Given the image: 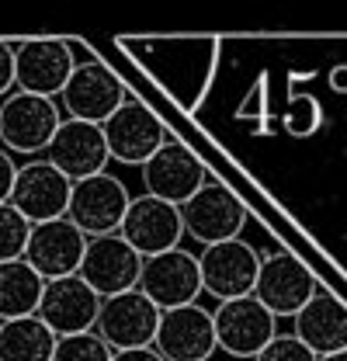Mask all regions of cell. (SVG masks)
I'll return each instance as SVG.
<instances>
[{"instance_id": "4fadbf2b", "label": "cell", "mask_w": 347, "mask_h": 361, "mask_svg": "<svg viewBox=\"0 0 347 361\" xmlns=\"http://www.w3.org/2000/svg\"><path fill=\"white\" fill-rule=\"evenodd\" d=\"M274 316L260 306L254 295L219 302L212 313V330H216V351H226L233 358H257L260 351L274 341Z\"/></svg>"}, {"instance_id": "8992f818", "label": "cell", "mask_w": 347, "mask_h": 361, "mask_svg": "<svg viewBox=\"0 0 347 361\" xmlns=\"http://www.w3.org/2000/svg\"><path fill=\"white\" fill-rule=\"evenodd\" d=\"M198 271H202V292L219 302L247 299L254 295L260 271V254L247 240H226L216 247H202L198 254Z\"/></svg>"}, {"instance_id": "2e32d148", "label": "cell", "mask_w": 347, "mask_h": 361, "mask_svg": "<svg viewBox=\"0 0 347 361\" xmlns=\"http://www.w3.org/2000/svg\"><path fill=\"white\" fill-rule=\"evenodd\" d=\"M84 250L87 236L63 216V219H52V223L32 226L21 261L35 274H42L45 281H56V278H70V274L80 271Z\"/></svg>"}, {"instance_id": "8fae6325", "label": "cell", "mask_w": 347, "mask_h": 361, "mask_svg": "<svg viewBox=\"0 0 347 361\" xmlns=\"http://www.w3.org/2000/svg\"><path fill=\"white\" fill-rule=\"evenodd\" d=\"M104 146H108V160L115 164H126V167H142L164 142H167V129L164 122L146 108L139 104L135 97H129L104 126Z\"/></svg>"}, {"instance_id": "f1b7e54d", "label": "cell", "mask_w": 347, "mask_h": 361, "mask_svg": "<svg viewBox=\"0 0 347 361\" xmlns=\"http://www.w3.org/2000/svg\"><path fill=\"white\" fill-rule=\"evenodd\" d=\"M330 84H334L337 90H347V66H341V70L330 73Z\"/></svg>"}, {"instance_id": "f546056e", "label": "cell", "mask_w": 347, "mask_h": 361, "mask_svg": "<svg viewBox=\"0 0 347 361\" xmlns=\"http://www.w3.org/2000/svg\"><path fill=\"white\" fill-rule=\"evenodd\" d=\"M319 361H347V351H337V355H327V358H319Z\"/></svg>"}, {"instance_id": "7c38bea8", "label": "cell", "mask_w": 347, "mask_h": 361, "mask_svg": "<svg viewBox=\"0 0 347 361\" xmlns=\"http://www.w3.org/2000/svg\"><path fill=\"white\" fill-rule=\"evenodd\" d=\"M316 292H319V288H316V278L305 271V264L299 257H292V254H285V250L260 257L254 299H257L274 319H281V316L292 319Z\"/></svg>"}, {"instance_id": "277c9868", "label": "cell", "mask_w": 347, "mask_h": 361, "mask_svg": "<svg viewBox=\"0 0 347 361\" xmlns=\"http://www.w3.org/2000/svg\"><path fill=\"white\" fill-rule=\"evenodd\" d=\"M132 195L126 180L115 178L111 171H101L94 178H84L73 184L70 191V205H66V219L84 233L87 240L97 236H111L118 233V226L126 219Z\"/></svg>"}, {"instance_id": "5b68a950", "label": "cell", "mask_w": 347, "mask_h": 361, "mask_svg": "<svg viewBox=\"0 0 347 361\" xmlns=\"http://www.w3.org/2000/svg\"><path fill=\"white\" fill-rule=\"evenodd\" d=\"M157 310H177L191 306L202 295V271H198V254L174 247L164 254L142 257L139 268V285H135Z\"/></svg>"}, {"instance_id": "7a4b0ae2", "label": "cell", "mask_w": 347, "mask_h": 361, "mask_svg": "<svg viewBox=\"0 0 347 361\" xmlns=\"http://www.w3.org/2000/svg\"><path fill=\"white\" fill-rule=\"evenodd\" d=\"M126 101H129L126 84H122L118 73H115L111 66H104L101 59L77 63V70L70 73L66 87L59 90V97H56L63 118L90 122V126H104Z\"/></svg>"}, {"instance_id": "ba28073f", "label": "cell", "mask_w": 347, "mask_h": 361, "mask_svg": "<svg viewBox=\"0 0 347 361\" xmlns=\"http://www.w3.org/2000/svg\"><path fill=\"white\" fill-rule=\"evenodd\" d=\"M160 310L139 292H122L111 299H101V310L94 319V334L115 351H135V348H153Z\"/></svg>"}, {"instance_id": "4316f807", "label": "cell", "mask_w": 347, "mask_h": 361, "mask_svg": "<svg viewBox=\"0 0 347 361\" xmlns=\"http://www.w3.org/2000/svg\"><path fill=\"white\" fill-rule=\"evenodd\" d=\"M14 174H18V160H14L7 149H0V205H7V198H11Z\"/></svg>"}, {"instance_id": "9c48e42d", "label": "cell", "mask_w": 347, "mask_h": 361, "mask_svg": "<svg viewBox=\"0 0 347 361\" xmlns=\"http://www.w3.org/2000/svg\"><path fill=\"white\" fill-rule=\"evenodd\" d=\"M77 52L63 39H32L14 45V90L39 94V97H59L70 73L77 70Z\"/></svg>"}, {"instance_id": "603a6c76", "label": "cell", "mask_w": 347, "mask_h": 361, "mask_svg": "<svg viewBox=\"0 0 347 361\" xmlns=\"http://www.w3.org/2000/svg\"><path fill=\"white\" fill-rule=\"evenodd\" d=\"M52 361H111V348L94 334H70V337H56Z\"/></svg>"}, {"instance_id": "484cf974", "label": "cell", "mask_w": 347, "mask_h": 361, "mask_svg": "<svg viewBox=\"0 0 347 361\" xmlns=\"http://www.w3.org/2000/svg\"><path fill=\"white\" fill-rule=\"evenodd\" d=\"M14 90V45L0 42V101Z\"/></svg>"}, {"instance_id": "3957f363", "label": "cell", "mask_w": 347, "mask_h": 361, "mask_svg": "<svg viewBox=\"0 0 347 361\" xmlns=\"http://www.w3.org/2000/svg\"><path fill=\"white\" fill-rule=\"evenodd\" d=\"M181 226H184V236L202 243V247L240 240V233L247 226V205L229 188H222L216 180H205L181 205Z\"/></svg>"}, {"instance_id": "30bf717a", "label": "cell", "mask_w": 347, "mask_h": 361, "mask_svg": "<svg viewBox=\"0 0 347 361\" xmlns=\"http://www.w3.org/2000/svg\"><path fill=\"white\" fill-rule=\"evenodd\" d=\"M139 171H142V188H146L142 195L160 198V202L177 205V209L209 180V171L195 157V149H188L177 139H167Z\"/></svg>"}, {"instance_id": "ac0fdd59", "label": "cell", "mask_w": 347, "mask_h": 361, "mask_svg": "<svg viewBox=\"0 0 347 361\" xmlns=\"http://www.w3.org/2000/svg\"><path fill=\"white\" fill-rule=\"evenodd\" d=\"M42 160H49L66 180H84L94 178L101 171H108V146H104V133L101 126H90V122H73V118H63L59 129L52 135L49 149H45Z\"/></svg>"}, {"instance_id": "cb8c5ba5", "label": "cell", "mask_w": 347, "mask_h": 361, "mask_svg": "<svg viewBox=\"0 0 347 361\" xmlns=\"http://www.w3.org/2000/svg\"><path fill=\"white\" fill-rule=\"evenodd\" d=\"M28 233H32V223H28V219H21L11 205H0V264L25 257Z\"/></svg>"}, {"instance_id": "d6986e66", "label": "cell", "mask_w": 347, "mask_h": 361, "mask_svg": "<svg viewBox=\"0 0 347 361\" xmlns=\"http://www.w3.org/2000/svg\"><path fill=\"white\" fill-rule=\"evenodd\" d=\"M97 310H101V295L90 285H84V278L70 274V278L45 281L35 316L42 319L56 337H70V334L94 330Z\"/></svg>"}, {"instance_id": "e0dca14e", "label": "cell", "mask_w": 347, "mask_h": 361, "mask_svg": "<svg viewBox=\"0 0 347 361\" xmlns=\"http://www.w3.org/2000/svg\"><path fill=\"white\" fill-rule=\"evenodd\" d=\"M139 268H142V257L118 233H111V236L87 240L77 278H84V285H90L101 299H111V295L132 292L139 285Z\"/></svg>"}, {"instance_id": "5bb4252c", "label": "cell", "mask_w": 347, "mask_h": 361, "mask_svg": "<svg viewBox=\"0 0 347 361\" xmlns=\"http://www.w3.org/2000/svg\"><path fill=\"white\" fill-rule=\"evenodd\" d=\"M153 351L164 361H209L216 351L212 313L198 302L177 306V310H160Z\"/></svg>"}, {"instance_id": "9a60e30c", "label": "cell", "mask_w": 347, "mask_h": 361, "mask_svg": "<svg viewBox=\"0 0 347 361\" xmlns=\"http://www.w3.org/2000/svg\"><path fill=\"white\" fill-rule=\"evenodd\" d=\"M118 236L139 257H153V254L174 250L184 240L181 209L160 202V198H150V195H132L126 219L118 226Z\"/></svg>"}, {"instance_id": "83f0119b", "label": "cell", "mask_w": 347, "mask_h": 361, "mask_svg": "<svg viewBox=\"0 0 347 361\" xmlns=\"http://www.w3.org/2000/svg\"><path fill=\"white\" fill-rule=\"evenodd\" d=\"M111 361H164L153 348H135V351H115Z\"/></svg>"}, {"instance_id": "6da1fadb", "label": "cell", "mask_w": 347, "mask_h": 361, "mask_svg": "<svg viewBox=\"0 0 347 361\" xmlns=\"http://www.w3.org/2000/svg\"><path fill=\"white\" fill-rule=\"evenodd\" d=\"M59 122H63V111L52 97L11 90L0 101V149H7L11 157L39 160L45 157Z\"/></svg>"}, {"instance_id": "7402d4cb", "label": "cell", "mask_w": 347, "mask_h": 361, "mask_svg": "<svg viewBox=\"0 0 347 361\" xmlns=\"http://www.w3.org/2000/svg\"><path fill=\"white\" fill-rule=\"evenodd\" d=\"M42 288H45V278L35 274L25 261L0 264V323L21 319V316H35Z\"/></svg>"}, {"instance_id": "ffe728a7", "label": "cell", "mask_w": 347, "mask_h": 361, "mask_svg": "<svg viewBox=\"0 0 347 361\" xmlns=\"http://www.w3.org/2000/svg\"><path fill=\"white\" fill-rule=\"evenodd\" d=\"M292 337L303 341L316 358L347 351V306L327 292H316L292 316Z\"/></svg>"}, {"instance_id": "44dd1931", "label": "cell", "mask_w": 347, "mask_h": 361, "mask_svg": "<svg viewBox=\"0 0 347 361\" xmlns=\"http://www.w3.org/2000/svg\"><path fill=\"white\" fill-rule=\"evenodd\" d=\"M56 334L39 316L0 323V361H52Z\"/></svg>"}, {"instance_id": "52a82bcc", "label": "cell", "mask_w": 347, "mask_h": 361, "mask_svg": "<svg viewBox=\"0 0 347 361\" xmlns=\"http://www.w3.org/2000/svg\"><path fill=\"white\" fill-rule=\"evenodd\" d=\"M70 191H73V180H66L49 160L39 157V160L18 164V174H14V188H11L7 205L21 219H28L32 226L52 223V219H63L66 216Z\"/></svg>"}, {"instance_id": "d4e9b609", "label": "cell", "mask_w": 347, "mask_h": 361, "mask_svg": "<svg viewBox=\"0 0 347 361\" xmlns=\"http://www.w3.org/2000/svg\"><path fill=\"white\" fill-rule=\"evenodd\" d=\"M254 361H319L303 341H296L292 334H274V341L260 351Z\"/></svg>"}]
</instances>
